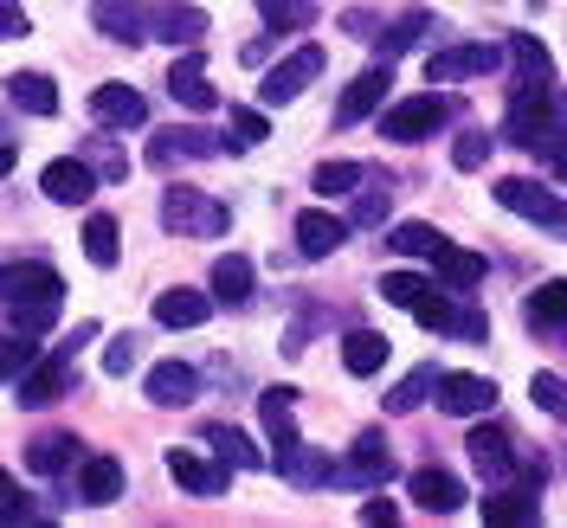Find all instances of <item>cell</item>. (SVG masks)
<instances>
[{
    "mask_svg": "<svg viewBox=\"0 0 567 528\" xmlns=\"http://www.w3.org/2000/svg\"><path fill=\"white\" fill-rule=\"evenodd\" d=\"M0 303L20 335H45L65 303V278L52 265H0Z\"/></svg>",
    "mask_w": 567,
    "mask_h": 528,
    "instance_id": "1",
    "label": "cell"
},
{
    "mask_svg": "<svg viewBox=\"0 0 567 528\" xmlns=\"http://www.w3.org/2000/svg\"><path fill=\"white\" fill-rule=\"evenodd\" d=\"M509 142L529 148V155H548L555 142H567V91L561 84L516 91V104H509Z\"/></svg>",
    "mask_w": 567,
    "mask_h": 528,
    "instance_id": "2",
    "label": "cell"
},
{
    "mask_svg": "<svg viewBox=\"0 0 567 528\" xmlns=\"http://www.w3.org/2000/svg\"><path fill=\"white\" fill-rule=\"evenodd\" d=\"M162 226H168L175 239H219V232L233 226V207L207 200L200 187H168V194H162Z\"/></svg>",
    "mask_w": 567,
    "mask_h": 528,
    "instance_id": "3",
    "label": "cell"
},
{
    "mask_svg": "<svg viewBox=\"0 0 567 528\" xmlns=\"http://www.w3.org/2000/svg\"><path fill=\"white\" fill-rule=\"evenodd\" d=\"M542 484H548V464H529L523 484H516V477H509V484H491V496H484V522L491 528L542 522Z\"/></svg>",
    "mask_w": 567,
    "mask_h": 528,
    "instance_id": "4",
    "label": "cell"
},
{
    "mask_svg": "<svg viewBox=\"0 0 567 528\" xmlns=\"http://www.w3.org/2000/svg\"><path fill=\"white\" fill-rule=\"evenodd\" d=\"M322 65H329V59H322V45H297L290 59H278V65L265 71V84H258V104H265V110L297 104V97H303V91L322 77Z\"/></svg>",
    "mask_w": 567,
    "mask_h": 528,
    "instance_id": "5",
    "label": "cell"
},
{
    "mask_svg": "<svg viewBox=\"0 0 567 528\" xmlns=\"http://www.w3.org/2000/svg\"><path fill=\"white\" fill-rule=\"evenodd\" d=\"M413 317H420L432 335H452V342H491V317H484L477 303H452V297H439V290H425L420 303H413Z\"/></svg>",
    "mask_w": 567,
    "mask_h": 528,
    "instance_id": "6",
    "label": "cell"
},
{
    "mask_svg": "<svg viewBox=\"0 0 567 528\" xmlns=\"http://www.w3.org/2000/svg\"><path fill=\"white\" fill-rule=\"evenodd\" d=\"M445 116H452V97H439V91H425V97H400V104L381 110V136L388 142H425V136H439Z\"/></svg>",
    "mask_w": 567,
    "mask_h": 528,
    "instance_id": "7",
    "label": "cell"
},
{
    "mask_svg": "<svg viewBox=\"0 0 567 528\" xmlns=\"http://www.w3.org/2000/svg\"><path fill=\"white\" fill-rule=\"evenodd\" d=\"M491 194H496V200H503L509 213H523V219H535L542 232H567V207L555 200V194H548V187H542V180L503 175V180L491 187Z\"/></svg>",
    "mask_w": 567,
    "mask_h": 528,
    "instance_id": "8",
    "label": "cell"
},
{
    "mask_svg": "<svg viewBox=\"0 0 567 528\" xmlns=\"http://www.w3.org/2000/svg\"><path fill=\"white\" fill-rule=\"evenodd\" d=\"M13 387H20L13 400H20L27 413H45V406H59V400L71 393V349H59V354H39L33 367H27V374L13 381Z\"/></svg>",
    "mask_w": 567,
    "mask_h": 528,
    "instance_id": "9",
    "label": "cell"
},
{
    "mask_svg": "<svg viewBox=\"0 0 567 528\" xmlns=\"http://www.w3.org/2000/svg\"><path fill=\"white\" fill-rule=\"evenodd\" d=\"M432 400H439V413H452V420H484V413H496V381H484V374H445L439 367V387H432Z\"/></svg>",
    "mask_w": 567,
    "mask_h": 528,
    "instance_id": "10",
    "label": "cell"
},
{
    "mask_svg": "<svg viewBox=\"0 0 567 528\" xmlns=\"http://www.w3.org/2000/svg\"><path fill=\"white\" fill-rule=\"evenodd\" d=\"M271 470H278L284 484H297V490H322V484H336V458L322 452V445H303V438H290L271 452Z\"/></svg>",
    "mask_w": 567,
    "mask_h": 528,
    "instance_id": "11",
    "label": "cell"
},
{
    "mask_svg": "<svg viewBox=\"0 0 567 528\" xmlns=\"http://www.w3.org/2000/svg\"><path fill=\"white\" fill-rule=\"evenodd\" d=\"M464 445H471V464H477V477H484V484H509V477H516V438H509L496 420L477 425Z\"/></svg>",
    "mask_w": 567,
    "mask_h": 528,
    "instance_id": "12",
    "label": "cell"
},
{
    "mask_svg": "<svg viewBox=\"0 0 567 528\" xmlns=\"http://www.w3.org/2000/svg\"><path fill=\"white\" fill-rule=\"evenodd\" d=\"M393 477V445L381 432H361L349 445V458L336 464V484H388Z\"/></svg>",
    "mask_w": 567,
    "mask_h": 528,
    "instance_id": "13",
    "label": "cell"
},
{
    "mask_svg": "<svg viewBox=\"0 0 567 528\" xmlns=\"http://www.w3.org/2000/svg\"><path fill=\"white\" fill-rule=\"evenodd\" d=\"M503 65V52L496 45H439L432 59H425V77L432 84H458V77H484V71Z\"/></svg>",
    "mask_w": 567,
    "mask_h": 528,
    "instance_id": "14",
    "label": "cell"
},
{
    "mask_svg": "<svg viewBox=\"0 0 567 528\" xmlns=\"http://www.w3.org/2000/svg\"><path fill=\"white\" fill-rule=\"evenodd\" d=\"M388 84H393V65H368L361 71L349 91L336 97V130H349V123H361V116H374V110L388 104Z\"/></svg>",
    "mask_w": 567,
    "mask_h": 528,
    "instance_id": "15",
    "label": "cell"
},
{
    "mask_svg": "<svg viewBox=\"0 0 567 528\" xmlns=\"http://www.w3.org/2000/svg\"><path fill=\"white\" fill-rule=\"evenodd\" d=\"M207 155H226V136H213V130H162V136L148 142V162H155V168L207 162Z\"/></svg>",
    "mask_w": 567,
    "mask_h": 528,
    "instance_id": "16",
    "label": "cell"
},
{
    "mask_svg": "<svg viewBox=\"0 0 567 528\" xmlns=\"http://www.w3.org/2000/svg\"><path fill=\"white\" fill-rule=\"evenodd\" d=\"M168 97L181 110H213L219 104V91L207 84V59H200V45H181L175 71H168Z\"/></svg>",
    "mask_w": 567,
    "mask_h": 528,
    "instance_id": "17",
    "label": "cell"
},
{
    "mask_svg": "<svg viewBox=\"0 0 567 528\" xmlns=\"http://www.w3.org/2000/svg\"><path fill=\"white\" fill-rule=\"evenodd\" d=\"M148 39L200 45V39H207V13H200V7H187V0H155V7H148Z\"/></svg>",
    "mask_w": 567,
    "mask_h": 528,
    "instance_id": "18",
    "label": "cell"
},
{
    "mask_svg": "<svg viewBox=\"0 0 567 528\" xmlns=\"http://www.w3.org/2000/svg\"><path fill=\"white\" fill-rule=\"evenodd\" d=\"M91 116H97L104 130H142V123H148V97L130 91V84H97V91H91Z\"/></svg>",
    "mask_w": 567,
    "mask_h": 528,
    "instance_id": "19",
    "label": "cell"
},
{
    "mask_svg": "<svg viewBox=\"0 0 567 528\" xmlns=\"http://www.w3.org/2000/svg\"><path fill=\"white\" fill-rule=\"evenodd\" d=\"M168 477H175L187 496H226V484H233V464H207L200 452H168Z\"/></svg>",
    "mask_w": 567,
    "mask_h": 528,
    "instance_id": "20",
    "label": "cell"
},
{
    "mask_svg": "<svg viewBox=\"0 0 567 528\" xmlns=\"http://www.w3.org/2000/svg\"><path fill=\"white\" fill-rule=\"evenodd\" d=\"M290 232H297V251H303V258H329V251H342L349 246V219H336V213H322V207H310V213H297V226H290Z\"/></svg>",
    "mask_w": 567,
    "mask_h": 528,
    "instance_id": "21",
    "label": "cell"
},
{
    "mask_svg": "<svg viewBox=\"0 0 567 528\" xmlns=\"http://www.w3.org/2000/svg\"><path fill=\"white\" fill-rule=\"evenodd\" d=\"M406 490H413V503H420L425 516H458V509H464V484L452 477V470H439V464L413 470V477H406Z\"/></svg>",
    "mask_w": 567,
    "mask_h": 528,
    "instance_id": "22",
    "label": "cell"
},
{
    "mask_svg": "<svg viewBox=\"0 0 567 528\" xmlns=\"http://www.w3.org/2000/svg\"><path fill=\"white\" fill-rule=\"evenodd\" d=\"M484 271H491V265H484L477 251L445 246V239L432 246V278H439V290H458V297H471V290L484 283Z\"/></svg>",
    "mask_w": 567,
    "mask_h": 528,
    "instance_id": "23",
    "label": "cell"
},
{
    "mask_svg": "<svg viewBox=\"0 0 567 528\" xmlns=\"http://www.w3.org/2000/svg\"><path fill=\"white\" fill-rule=\"evenodd\" d=\"M142 393H148L155 406H194V400H200V367H187V361H155Z\"/></svg>",
    "mask_w": 567,
    "mask_h": 528,
    "instance_id": "24",
    "label": "cell"
},
{
    "mask_svg": "<svg viewBox=\"0 0 567 528\" xmlns=\"http://www.w3.org/2000/svg\"><path fill=\"white\" fill-rule=\"evenodd\" d=\"M39 187H45V200H59V207H84V200L97 194V175H91L78 155H65V162H45Z\"/></svg>",
    "mask_w": 567,
    "mask_h": 528,
    "instance_id": "25",
    "label": "cell"
},
{
    "mask_svg": "<svg viewBox=\"0 0 567 528\" xmlns=\"http://www.w3.org/2000/svg\"><path fill=\"white\" fill-rule=\"evenodd\" d=\"M91 27L104 39H116V45H142L148 39V7H136V0H97Z\"/></svg>",
    "mask_w": 567,
    "mask_h": 528,
    "instance_id": "26",
    "label": "cell"
},
{
    "mask_svg": "<svg viewBox=\"0 0 567 528\" xmlns=\"http://www.w3.org/2000/svg\"><path fill=\"white\" fill-rule=\"evenodd\" d=\"M509 65H516V91H542L555 84V59L535 33H509Z\"/></svg>",
    "mask_w": 567,
    "mask_h": 528,
    "instance_id": "27",
    "label": "cell"
},
{
    "mask_svg": "<svg viewBox=\"0 0 567 528\" xmlns=\"http://www.w3.org/2000/svg\"><path fill=\"white\" fill-rule=\"evenodd\" d=\"M207 317H213L207 290H162V297H155V322H162V329H200Z\"/></svg>",
    "mask_w": 567,
    "mask_h": 528,
    "instance_id": "28",
    "label": "cell"
},
{
    "mask_svg": "<svg viewBox=\"0 0 567 528\" xmlns=\"http://www.w3.org/2000/svg\"><path fill=\"white\" fill-rule=\"evenodd\" d=\"M523 322H529L535 335L567 329V278H548L542 290H529V297H523Z\"/></svg>",
    "mask_w": 567,
    "mask_h": 528,
    "instance_id": "29",
    "label": "cell"
},
{
    "mask_svg": "<svg viewBox=\"0 0 567 528\" xmlns=\"http://www.w3.org/2000/svg\"><path fill=\"white\" fill-rule=\"evenodd\" d=\"M71 464H78V438L71 432H39L33 445H27V470L33 477H59Z\"/></svg>",
    "mask_w": 567,
    "mask_h": 528,
    "instance_id": "30",
    "label": "cell"
},
{
    "mask_svg": "<svg viewBox=\"0 0 567 528\" xmlns=\"http://www.w3.org/2000/svg\"><path fill=\"white\" fill-rule=\"evenodd\" d=\"M78 496H84V503H97V509L116 503V496H123V464L110 458V452L84 458V470H78Z\"/></svg>",
    "mask_w": 567,
    "mask_h": 528,
    "instance_id": "31",
    "label": "cell"
},
{
    "mask_svg": "<svg viewBox=\"0 0 567 528\" xmlns=\"http://www.w3.org/2000/svg\"><path fill=\"white\" fill-rule=\"evenodd\" d=\"M7 97H13V110H27V116H59V91H52L45 71H13L7 77Z\"/></svg>",
    "mask_w": 567,
    "mask_h": 528,
    "instance_id": "32",
    "label": "cell"
},
{
    "mask_svg": "<svg viewBox=\"0 0 567 528\" xmlns=\"http://www.w3.org/2000/svg\"><path fill=\"white\" fill-rule=\"evenodd\" d=\"M388 335H374V329H349V342H342V367H349L354 381H368V374H381L388 367Z\"/></svg>",
    "mask_w": 567,
    "mask_h": 528,
    "instance_id": "33",
    "label": "cell"
},
{
    "mask_svg": "<svg viewBox=\"0 0 567 528\" xmlns=\"http://www.w3.org/2000/svg\"><path fill=\"white\" fill-rule=\"evenodd\" d=\"M200 445H213L219 464H233V470H265V452H251V438L239 425H200Z\"/></svg>",
    "mask_w": 567,
    "mask_h": 528,
    "instance_id": "34",
    "label": "cell"
},
{
    "mask_svg": "<svg viewBox=\"0 0 567 528\" xmlns=\"http://www.w3.org/2000/svg\"><path fill=\"white\" fill-rule=\"evenodd\" d=\"M425 27H432V13H425V7H406V13H400L393 27H381V33H374V52H381V65H393L400 52H413Z\"/></svg>",
    "mask_w": 567,
    "mask_h": 528,
    "instance_id": "35",
    "label": "cell"
},
{
    "mask_svg": "<svg viewBox=\"0 0 567 528\" xmlns=\"http://www.w3.org/2000/svg\"><path fill=\"white\" fill-rule=\"evenodd\" d=\"M213 303H233V310L251 303V258L233 251V258H219V265H213Z\"/></svg>",
    "mask_w": 567,
    "mask_h": 528,
    "instance_id": "36",
    "label": "cell"
},
{
    "mask_svg": "<svg viewBox=\"0 0 567 528\" xmlns=\"http://www.w3.org/2000/svg\"><path fill=\"white\" fill-rule=\"evenodd\" d=\"M84 258H91L97 271H110V265L123 258V232H116L110 213H91V219H84Z\"/></svg>",
    "mask_w": 567,
    "mask_h": 528,
    "instance_id": "37",
    "label": "cell"
},
{
    "mask_svg": "<svg viewBox=\"0 0 567 528\" xmlns=\"http://www.w3.org/2000/svg\"><path fill=\"white\" fill-rule=\"evenodd\" d=\"M388 207H393V180L388 175H368V187H354L349 226H388Z\"/></svg>",
    "mask_w": 567,
    "mask_h": 528,
    "instance_id": "38",
    "label": "cell"
},
{
    "mask_svg": "<svg viewBox=\"0 0 567 528\" xmlns=\"http://www.w3.org/2000/svg\"><path fill=\"white\" fill-rule=\"evenodd\" d=\"M290 400H297L290 387H265L258 393V420H265V432H271V445H290V438H297V413H290Z\"/></svg>",
    "mask_w": 567,
    "mask_h": 528,
    "instance_id": "39",
    "label": "cell"
},
{
    "mask_svg": "<svg viewBox=\"0 0 567 528\" xmlns=\"http://www.w3.org/2000/svg\"><path fill=\"white\" fill-rule=\"evenodd\" d=\"M432 387H439V367L425 361V367H413V374H406V381H400V387L388 393V413H393V420H406V413H420L425 400H432Z\"/></svg>",
    "mask_w": 567,
    "mask_h": 528,
    "instance_id": "40",
    "label": "cell"
},
{
    "mask_svg": "<svg viewBox=\"0 0 567 528\" xmlns=\"http://www.w3.org/2000/svg\"><path fill=\"white\" fill-rule=\"evenodd\" d=\"M258 13H265V33H303L310 20H317V0H258Z\"/></svg>",
    "mask_w": 567,
    "mask_h": 528,
    "instance_id": "41",
    "label": "cell"
},
{
    "mask_svg": "<svg viewBox=\"0 0 567 528\" xmlns=\"http://www.w3.org/2000/svg\"><path fill=\"white\" fill-rule=\"evenodd\" d=\"M78 162H84L91 175H104V180H123V175H130V155H123L110 136H84V155H78Z\"/></svg>",
    "mask_w": 567,
    "mask_h": 528,
    "instance_id": "42",
    "label": "cell"
},
{
    "mask_svg": "<svg viewBox=\"0 0 567 528\" xmlns=\"http://www.w3.org/2000/svg\"><path fill=\"white\" fill-rule=\"evenodd\" d=\"M361 180H368V168H361V162H322L317 175H310V187H317L322 200H336V194H354Z\"/></svg>",
    "mask_w": 567,
    "mask_h": 528,
    "instance_id": "43",
    "label": "cell"
},
{
    "mask_svg": "<svg viewBox=\"0 0 567 528\" xmlns=\"http://www.w3.org/2000/svg\"><path fill=\"white\" fill-rule=\"evenodd\" d=\"M33 361H39V335H20V329L0 335V381H20Z\"/></svg>",
    "mask_w": 567,
    "mask_h": 528,
    "instance_id": "44",
    "label": "cell"
},
{
    "mask_svg": "<svg viewBox=\"0 0 567 528\" xmlns=\"http://www.w3.org/2000/svg\"><path fill=\"white\" fill-rule=\"evenodd\" d=\"M388 246L400 251V258H432V246H439V232L425 226V219H406V226H393Z\"/></svg>",
    "mask_w": 567,
    "mask_h": 528,
    "instance_id": "45",
    "label": "cell"
},
{
    "mask_svg": "<svg viewBox=\"0 0 567 528\" xmlns=\"http://www.w3.org/2000/svg\"><path fill=\"white\" fill-rule=\"evenodd\" d=\"M425 290H439V283H425L420 271H388V278H381V297H388L393 310H413Z\"/></svg>",
    "mask_w": 567,
    "mask_h": 528,
    "instance_id": "46",
    "label": "cell"
},
{
    "mask_svg": "<svg viewBox=\"0 0 567 528\" xmlns=\"http://www.w3.org/2000/svg\"><path fill=\"white\" fill-rule=\"evenodd\" d=\"M484 162H491V130H464V136L452 142V168H458V175H477Z\"/></svg>",
    "mask_w": 567,
    "mask_h": 528,
    "instance_id": "47",
    "label": "cell"
},
{
    "mask_svg": "<svg viewBox=\"0 0 567 528\" xmlns=\"http://www.w3.org/2000/svg\"><path fill=\"white\" fill-rule=\"evenodd\" d=\"M136 361H142V335H136V329L110 335V349H104V374H110V381H123V374H130Z\"/></svg>",
    "mask_w": 567,
    "mask_h": 528,
    "instance_id": "48",
    "label": "cell"
},
{
    "mask_svg": "<svg viewBox=\"0 0 567 528\" xmlns=\"http://www.w3.org/2000/svg\"><path fill=\"white\" fill-rule=\"evenodd\" d=\"M271 136V123H265V110H233V136H226V148H251V142Z\"/></svg>",
    "mask_w": 567,
    "mask_h": 528,
    "instance_id": "49",
    "label": "cell"
},
{
    "mask_svg": "<svg viewBox=\"0 0 567 528\" xmlns=\"http://www.w3.org/2000/svg\"><path fill=\"white\" fill-rule=\"evenodd\" d=\"M529 393H535V406H542V413H555V420H567V381H561V374H535V381H529Z\"/></svg>",
    "mask_w": 567,
    "mask_h": 528,
    "instance_id": "50",
    "label": "cell"
},
{
    "mask_svg": "<svg viewBox=\"0 0 567 528\" xmlns=\"http://www.w3.org/2000/svg\"><path fill=\"white\" fill-rule=\"evenodd\" d=\"M0 522H27V496H20V484L0 470Z\"/></svg>",
    "mask_w": 567,
    "mask_h": 528,
    "instance_id": "51",
    "label": "cell"
},
{
    "mask_svg": "<svg viewBox=\"0 0 567 528\" xmlns=\"http://www.w3.org/2000/svg\"><path fill=\"white\" fill-rule=\"evenodd\" d=\"M27 33V7L20 0H0V39H20Z\"/></svg>",
    "mask_w": 567,
    "mask_h": 528,
    "instance_id": "52",
    "label": "cell"
},
{
    "mask_svg": "<svg viewBox=\"0 0 567 528\" xmlns=\"http://www.w3.org/2000/svg\"><path fill=\"white\" fill-rule=\"evenodd\" d=\"M361 522H400V503H388V496H374V503L361 509Z\"/></svg>",
    "mask_w": 567,
    "mask_h": 528,
    "instance_id": "53",
    "label": "cell"
},
{
    "mask_svg": "<svg viewBox=\"0 0 567 528\" xmlns=\"http://www.w3.org/2000/svg\"><path fill=\"white\" fill-rule=\"evenodd\" d=\"M542 162H548V175H555V180H561V187H567V142H555V148H548Z\"/></svg>",
    "mask_w": 567,
    "mask_h": 528,
    "instance_id": "54",
    "label": "cell"
},
{
    "mask_svg": "<svg viewBox=\"0 0 567 528\" xmlns=\"http://www.w3.org/2000/svg\"><path fill=\"white\" fill-rule=\"evenodd\" d=\"M271 45H278V33H271V39H251L239 59H246V65H265V59H271Z\"/></svg>",
    "mask_w": 567,
    "mask_h": 528,
    "instance_id": "55",
    "label": "cell"
},
{
    "mask_svg": "<svg viewBox=\"0 0 567 528\" xmlns=\"http://www.w3.org/2000/svg\"><path fill=\"white\" fill-rule=\"evenodd\" d=\"M7 168H13V142H0V175H7Z\"/></svg>",
    "mask_w": 567,
    "mask_h": 528,
    "instance_id": "56",
    "label": "cell"
}]
</instances>
